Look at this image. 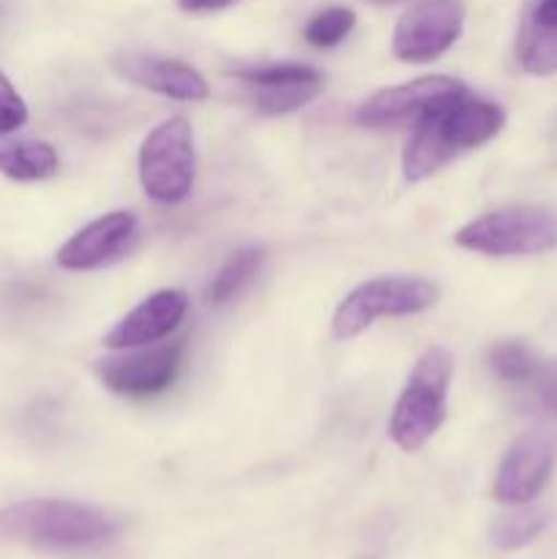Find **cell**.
<instances>
[{
    "label": "cell",
    "mask_w": 557,
    "mask_h": 559,
    "mask_svg": "<svg viewBox=\"0 0 557 559\" xmlns=\"http://www.w3.org/2000/svg\"><path fill=\"white\" fill-rule=\"evenodd\" d=\"M502 126H506V109L500 104L473 96L470 91L431 109L415 123L413 136L404 147V178L410 183L431 178L459 153H467L495 140Z\"/></svg>",
    "instance_id": "obj_1"
},
{
    "label": "cell",
    "mask_w": 557,
    "mask_h": 559,
    "mask_svg": "<svg viewBox=\"0 0 557 559\" xmlns=\"http://www.w3.org/2000/svg\"><path fill=\"white\" fill-rule=\"evenodd\" d=\"M118 522L74 500H22L0 511V538L47 551H82L109 544Z\"/></svg>",
    "instance_id": "obj_2"
},
{
    "label": "cell",
    "mask_w": 557,
    "mask_h": 559,
    "mask_svg": "<svg viewBox=\"0 0 557 559\" xmlns=\"http://www.w3.org/2000/svg\"><path fill=\"white\" fill-rule=\"evenodd\" d=\"M451 377L453 358L446 347H429L420 355L388 420V435L402 451H418L437 435L446 420Z\"/></svg>",
    "instance_id": "obj_3"
},
{
    "label": "cell",
    "mask_w": 557,
    "mask_h": 559,
    "mask_svg": "<svg viewBox=\"0 0 557 559\" xmlns=\"http://www.w3.org/2000/svg\"><path fill=\"white\" fill-rule=\"evenodd\" d=\"M453 240L489 257L544 254L557 246V213L535 205L502 207L464 224Z\"/></svg>",
    "instance_id": "obj_4"
},
{
    "label": "cell",
    "mask_w": 557,
    "mask_h": 559,
    "mask_svg": "<svg viewBox=\"0 0 557 559\" xmlns=\"http://www.w3.org/2000/svg\"><path fill=\"white\" fill-rule=\"evenodd\" d=\"M194 131L183 115H173L142 140L140 183L153 202L178 205L194 189Z\"/></svg>",
    "instance_id": "obj_5"
},
{
    "label": "cell",
    "mask_w": 557,
    "mask_h": 559,
    "mask_svg": "<svg viewBox=\"0 0 557 559\" xmlns=\"http://www.w3.org/2000/svg\"><path fill=\"white\" fill-rule=\"evenodd\" d=\"M437 287L418 276H380L358 284L333 314V336L339 342L360 336L382 317H410L435 306Z\"/></svg>",
    "instance_id": "obj_6"
},
{
    "label": "cell",
    "mask_w": 557,
    "mask_h": 559,
    "mask_svg": "<svg viewBox=\"0 0 557 559\" xmlns=\"http://www.w3.org/2000/svg\"><path fill=\"white\" fill-rule=\"evenodd\" d=\"M464 93L467 87L453 76H420V80L404 82V85L377 91L375 96L360 104L355 120L366 129H399V126L418 123L431 109L442 107Z\"/></svg>",
    "instance_id": "obj_7"
},
{
    "label": "cell",
    "mask_w": 557,
    "mask_h": 559,
    "mask_svg": "<svg viewBox=\"0 0 557 559\" xmlns=\"http://www.w3.org/2000/svg\"><path fill=\"white\" fill-rule=\"evenodd\" d=\"M462 27V0H420L393 27V55L404 63H429L457 44Z\"/></svg>",
    "instance_id": "obj_8"
},
{
    "label": "cell",
    "mask_w": 557,
    "mask_h": 559,
    "mask_svg": "<svg viewBox=\"0 0 557 559\" xmlns=\"http://www.w3.org/2000/svg\"><path fill=\"white\" fill-rule=\"evenodd\" d=\"M183 364V344H162L147 349L134 347L126 355L104 358L96 364L104 388L120 396H156L167 391Z\"/></svg>",
    "instance_id": "obj_9"
},
{
    "label": "cell",
    "mask_w": 557,
    "mask_h": 559,
    "mask_svg": "<svg viewBox=\"0 0 557 559\" xmlns=\"http://www.w3.org/2000/svg\"><path fill=\"white\" fill-rule=\"evenodd\" d=\"M557 462V440L546 431H528L502 456L495 478V500L502 506H528L549 484Z\"/></svg>",
    "instance_id": "obj_10"
},
{
    "label": "cell",
    "mask_w": 557,
    "mask_h": 559,
    "mask_svg": "<svg viewBox=\"0 0 557 559\" xmlns=\"http://www.w3.org/2000/svg\"><path fill=\"white\" fill-rule=\"evenodd\" d=\"M140 233V222L131 211H112L85 224L58 249V265L66 271H96L120 260Z\"/></svg>",
    "instance_id": "obj_11"
},
{
    "label": "cell",
    "mask_w": 557,
    "mask_h": 559,
    "mask_svg": "<svg viewBox=\"0 0 557 559\" xmlns=\"http://www.w3.org/2000/svg\"><path fill=\"white\" fill-rule=\"evenodd\" d=\"M189 298L183 289H158L131 309L112 331L104 336L109 349H134L167 338L183 322Z\"/></svg>",
    "instance_id": "obj_12"
},
{
    "label": "cell",
    "mask_w": 557,
    "mask_h": 559,
    "mask_svg": "<svg viewBox=\"0 0 557 559\" xmlns=\"http://www.w3.org/2000/svg\"><path fill=\"white\" fill-rule=\"evenodd\" d=\"M112 69L123 80L134 82L137 87H145V91L158 93V96L178 98V102H205L208 93H211L200 71L173 58L126 52L112 60Z\"/></svg>",
    "instance_id": "obj_13"
},
{
    "label": "cell",
    "mask_w": 557,
    "mask_h": 559,
    "mask_svg": "<svg viewBox=\"0 0 557 559\" xmlns=\"http://www.w3.org/2000/svg\"><path fill=\"white\" fill-rule=\"evenodd\" d=\"M60 158L49 142L42 140H0V173L11 180H44L52 178Z\"/></svg>",
    "instance_id": "obj_14"
},
{
    "label": "cell",
    "mask_w": 557,
    "mask_h": 559,
    "mask_svg": "<svg viewBox=\"0 0 557 559\" xmlns=\"http://www.w3.org/2000/svg\"><path fill=\"white\" fill-rule=\"evenodd\" d=\"M517 58L528 74L549 76L557 74V25L535 20L530 11L519 27L517 38Z\"/></svg>",
    "instance_id": "obj_15"
},
{
    "label": "cell",
    "mask_w": 557,
    "mask_h": 559,
    "mask_svg": "<svg viewBox=\"0 0 557 559\" xmlns=\"http://www.w3.org/2000/svg\"><path fill=\"white\" fill-rule=\"evenodd\" d=\"M262 262H265V251H262L260 246H246V249H238L235 254H229L227 262H224V265L218 267L216 276H213L211 289H208V300H211L213 306H224L229 304V300L238 298V295L254 282Z\"/></svg>",
    "instance_id": "obj_16"
},
{
    "label": "cell",
    "mask_w": 557,
    "mask_h": 559,
    "mask_svg": "<svg viewBox=\"0 0 557 559\" xmlns=\"http://www.w3.org/2000/svg\"><path fill=\"white\" fill-rule=\"evenodd\" d=\"M322 91V76L317 80L276 82V85H246V96L262 115H287L315 102Z\"/></svg>",
    "instance_id": "obj_17"
},
{
    "label": "cell",
    "mask_w": 557,
    "mask_h": 559,
    "mask_svg": "<svg viewBox=\"0 0 557 559\" xmlns=\"http://www.w3.org/2000/svg\"><path fill=\"white\" fill-rule=\"evenodd\" d=\"M546 527V513L541 508H522L517 506V511L502 513L495 519L489 530V538L497 549L502 551H517L522 546L533 544Z\"/></svg>",
    "instance_id": "obj_18"
},
{
    "label": "cell",
    "mask_w": 557,
    "mask_h": 559,
    "mask_svg": "<svg viewBox=\"0 0 557 559\" xmlns=\"http://www.w3.org/2000/svg\"><path fill=\"white\" fill-rule=\"evenodd\" d=\"M489 366L502 382H535L541 360L524 342H497L489 349Z\"/></svg>",
    "instance_id": "obj_19"
},
{
    "label": "cell",
    "mask_w": 557,
    "mask_h": 559,
    "mask_svg": "<svg viewBox=\"0 0 557 559\" xmlns=\"http://www.w3.org/2000/svg\"><path fill=\"white\" fill-rule=\"evenodd\" d=\"M355 27V14L344 5H333V9L320 11L309 20L304 36L311 47H336L339 41L349 36V31Z\"/></svg>",
    "instance_id": "obj_20"
},
{
    "label": "cell",
    "mask_w": 557,
    "mask_h": 559,
    "mask_svg": "<svg viewBox=\"0 0 557 559\" xmlns=\"http://www.w3.org/2000/svg\"><path fill=\"white\" fill-rule=\"evenodd\" d=\"M233 76H238L244 85H276V82L317 80L320 71L304 63H271V66H254V69H235Z\"/></svg>",
    "instance_id": "obj_21"
},
{
    "label": "cell",
    "mask_w": 557,
    "mask_h": 559,
    "mask_svg": "<svg viewBox=\"0 0 557 559\" xmlns=\"http://www.w3.org/2000/svg\"><path fill=\"white\" fill-rule=\"evenodd\" d=\"M27 123V104L25 98L16 93V87L11 85L9 76L0 71V136L14 134L16 129Z\"/></svg>",
    "instance_id": "obj_22"
},
{
    "label": "cell",
    "mask_w": 557,
    "mask_h": 559,
    "mask_svg": "<svg viewBox=\"0 0 557 559\" xmlns=\"http://www.w3.org/2000/svg\"><path fill=\"white\" fill-rule=\"evenodd\" d=\"M535 385H538L541 399H544L546 407L552 413H557V360L552 364H541L538 377H535Z\"/></svg>",
    "instance_id": "obj_23"
},
{
    "label": "cell",
    "mask_w": 557,
    "mask_h": 559,
    "mask_svg": "<svg viewBox=\"0 0 557 559\" xmlns=\"http://www.w3.org/2000/svg\"><path fill=\"white\" fill-rule=\"evenodd\" d=\"M235 0H178V5L189 14H211V11L227 9Z\"/></svg>",
    "instance_id": "obj_24"
},
{
    "label": "cell",
    "mask_w": 557,
    "mask_h": 559,
    "mask_svg": "<svg viewBox=\"0 0 557 559\" xmlns=\"http://www.w3.org/2000/svg\"><path fill=\"white\" fill-rule=\"evenodd\" d=\"M535 20L546 22V25H557V0H541L533 9Z\"/></svg>",
    "instance_id": "obj_25"
},
{
    "label": "cell",
    "mask_w": 557,
    "mask_h": 559,
    "mask_svg": "<svg viewBox=\"0 0 557 559\" xmlns=\"http://www.w3.org/2000/svg\"><path fill=\"white\" fill-rule=\"evenodd\" d=\"M369 3H377V5H386V3H396V0H369Z\"/></svg>",
    "instance_id": "obj_26"
}]
</instances>
